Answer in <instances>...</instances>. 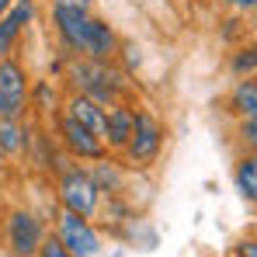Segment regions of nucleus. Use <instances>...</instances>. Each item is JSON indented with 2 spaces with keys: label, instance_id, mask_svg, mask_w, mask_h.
Returning a JSON list of instances; mask_svg holds the SVG:
<instances>
[{
  "label": "nucleus",
  "instance_id": "24",
  "mask_svg": "<svg viewBox=\"0 0 257 257\" xmlns=\"http://www.w3.org/2000/svg\"><path fill=\"white\" fill-rule=\"evenodd\" d=\"M52 7H77V11H90L94 0H49Z\"/></svg>",
  "mask_w": 257,
  "mask_h": 257
},
{
  "label": "nucleus",
  "instance_id": "20",
  "mask_svg": "<svg viewBox=\"0 0 257 257\" xmlns=\"http://www.w3.org/2000/svg\"><path fill=\"white\" fill-rule=\"evenodd\" d=\"M226 257H257V233H243V236H236Z\"/></svg>",
  "mask_w": 257,
  "mask_h": 257
},
{
  "label": "nucleus",
  "instance_id": "2",
  "mask_svg": "<svg viewBox=\"0 0 257 257\" xmlns=\"http://www.w3.org/2000/svg\"><path fill=\"white\" fill-rule=\"evenodd\" d=\"M49 233H52V226H49L45 212L32 209V205L14 202L0 212V243L14 257H35Z\"/></svg>",
  "mask_w": 257,
  "mask_h": 257
},
{
  "label": "nucleus",
  "instance_id": "18",
  "mask_svg": "<svg viewBox=\"0 0 257 257\" xmlns=\"http://www.w3.org/2000/svg\"><path fill=\"white\" fill-rule=\"evenodd\" d=\"M229 73L240 80V77H257V42L240 45L233 56H229Z\"/></svg>",
  "mask_w": 257,
  "mask_h": 257
},
{
  "label": "nucleus",
  "instance_id": "10",
  "mask_svg": "<svg viewBox=\"0 0 257 257\" xmlns=\"http://www.w3.org/2000/svg\"><path fill=\"white\" fill-rule=\"evenodd\" d=\"M87 21H90V11H77V7H52V28H56V39H59V45H63L70 56H80Z\"/></svg>",
  "mask_w": 257,
  "mask_h": 257
},
{
  "label": "nucleus",
  "instance_id": "21",
  "mask_svg": "<svg viewBox=\"0 0 257 257\" xmlns=\"http://www.w3.org/2000/svg\"><path fill=\"white\" fill-rule=\"evenodd\" d=\"M118 52H125V56H122V70H125L128 77H132V73L139 70V63H143V56H139V45H136V42H122V45H118Z\"/></svg>",
  "mask_w": 257,
  "mask_h": 257
},
{
  "label": "nucleus",
  "instance_id": "25",
  "mask_svg": "<svg viewBox=\"0 0 257 257\" xmlns=\"http://www.w3.org/2000/svg\"><path fill=\"white\" fill-rule=\"evenodd\" d=\"M7 7H11V0H0V18L7 14Z\"/></svg>",
  "mask_w": 257,
  "mask_h": 257
},
{
  "label": "nucleus",
  "instance_id": "8",
  "mask_svg": "<svg viewBox=\"0 0 257 257\" xmlns=\"http://www.w3.org/2000/svg\"><path fill=\"white\" fill-rule=\"evenodd\" d=\"M32 21H35V0H11L7 14L0 18V56H11L18 49Z\"/></svg>",
  "mask_w": 257,
  "mask_h": 257
},
{
  "label": "nucleus",
  "instance_id": "16",
  "mask_svg": "<svg viewBox=\"0 0 257 257\" xmlns=\"http://www.w3.org/2000/svg\"><path fill=\"white\" fill-rule=\"evenodd\" d=\"M226 111L240 118H257V77H240L226 94Z\"/></svg>",
  "mask_w": 257,
  "mask_h": 257
},
{
  "label": "nucleus",
  "instance_id": "26",
  "mask_svg": "<svg viewBox=\"0 0 257 257\" xmlns=\"http://www.w3.org/2000/svg\"><path fill=\"white\" fill-rule=\"evenodd\" d=\"M0 257H14V254H11V250H7V247H4V243H0Z\"/></svg>",
  "mask_w": 257,
  "mask_h": 257
},
{
  "label": "nucleus",
  "instance_id": "4",
  "mask_svg": "<svg viewBox=\"0 0 257 257\" xmlns=\"http://www.w3.org/2000/svg\"><path fill=\"white\" fill-rule=\"evenodd\" d=\"M164 143H167V128H164V122H160L153 111L136 108V128H132V136H128L125 150H122L118 157L125 160V167H128L132 174L150 171V167L160 160Z\"/></svg>",
  "mask_w": 257,
  "mask_h": 257
},
{
  "label": "nucleus",
  "instance_id": "28",
  "mask_svg": "<svg viewBox=\"0 0 257 257\" xmlns=\"http://www.w3.org/2000/svg\"><path fill=\"white\" fill-rule=\"evenodd\" d=\"M0 212H4V209H0Z\"/></svg>",
  "mask_w": 257,
  "mask_h": 257
},
{
  "label": "nucleus",
  "instance_id": "1",
  "mask_svg": "<svg viewBox=\"0 0 257 257\" xmlns=\"http://www.w3.org/2000/svg\"><path fill=\"white\" fill-rule=\"evenodd\" d=\"M66 77H70V87L77 94H87L101 104H115V101H122V94L132 90L125 70L115 66V63H104V59L73 56L66 63Z\"/></svg>",
  "mask_w": 257,
  "mask_h": 257
},
{
  "label": "nucleus",
  "instance_id": "6",
  "mask_svg": "<svg viewBox=\"0 0 257 257\" xmlns=\"http://www.w3.org/2000/svg\"><path fill=\"white\" fill-rule=\"evenodd\" d=\"M28 111H32V77L25 63L14 52L0 56V118L25 122Z\"/></svg>",
  "mask_w": 257,
  "mask_h": 257
},
{
  "label": "nucleus",
  "instance_id": "5",
  "mask_svg": "<svg viewBox=\"0 0 257 257\" xmlns=\"http://www.w3.org/2000/svg\"><path fill=\"white\" fill-rule=\"evenodd\" d=\"M52 233L63 240V247L73 257H104L101 226L90 215L70 212V209H59L56 205V212H52Z\"/></svg>",
  "mask_w": 257,
  "mask_h": 257
},
{
  "label": "nucleus",
  "instance_id": "3",
  "mask_svg": "<svg viewBox=\"0 0 257 257\" xmlns=\"http://www.w3.org/2000/svg\"><path fill=\"white\" fill-rule=\"evenodd\" d=\"M52 195H56V205H59V209L90 215V219H97L101 205H104V195H101V188H97L90 167H87V164H77V160H70L63 171L56 174Z\"/></svg>",
  "mask_w": 257,
  "mask_h": 257
},
{
  "label": "nucleus",
  "instance_id": "14",
  "mask_svg": "<svg viewBox=\"0 0 257 257\" xmlns=\"http://www.w3.org/2000/svg\"><path fill=\"white\" fill-rule=\"evenodd\" d=\"M233 188L236 195L257 209V150H240L233 160Z\"/></svg>",
  "mask_w": 257,
  "mask_h": 257
},
{
  "label": "nucleus",
  "instance_id": "22",
  "mask_svg": "<svg viewBox=\"0 0 257 257\" xmlns=\"http://www.w3.org/2000/svg\"><path fill=\"white\" fill-rule=\"evenodd\" d=\"M35 257H73V254L63 247V240H59L56 233H49V236H45V243L39 247V254H35Z\"/></svg>",
  "mask_w": 257,
  "mask_h": 257
},
{
  "label": "nucleus",
  "instance_id": "13",
  "mask_svg": "<svg viewBox=\"0 0 257 257\" xmlns=\"http://www.w3.org/2000/svg\"><path fill=\"white\" fill-rule=\"evenodd\" d=\"M63 111L70 115V118H77L80 125L94 128L101 139H104V115H108V104H101V101H94V97H87V94H70L66 97V104H63Z\"/></svg>",
  "mask_w": 257,
  "mask_h": 257
},
{
  "label": "nucleus",
  "instance_id": "11",
  "mask_svg": "<svg viewBox=\"0 0 257 257\" xmlns=\"http://www.w3.org/2000/svg\"><path fill=\"white\" fill-rule=\"evenodd\" d=\"M87 167H90V174H94V181H97V188H101L104 198H122L128 191L132 171L125 167V160H122L118 153H108L104 160H94V164H87Z\"/></svg>",
  "mask_w": 257,
  "mask_h": 257
},
{
  "label": "nucleus",
  "instance_id": "12",
  "mask_svg": "<svg viewBox=\"0 0 257 257\" xmlns=\"http://www.w3.org/2000/svg\"><path fill=\"white\" fill-rule=\"evenodd\" d=\"M132 128H136V108L128 101L108 104V115H104V143H108L111 153H122L125 150Z\"/></svg>",
  "mask_w": 257,
  "mask_h": 257
},
{
  "label": "nucleus",
  "instance_id": "9",
  "mask_svg": "<svg viewBox=\"0 0 257 257\" xmlns=\"http://www.w3.org/2000/svg\"><path fill=\"white\" fill-rule=\"evenodd\" d=\"M118 45H122V39L115 35V28H111L104 18H94V14H90L87 32H84V45H80V56L115 63V59H118Z\"/></svg>",
  "mask_w": 257,
  "mask_h": 257
},
{
  "label": "nucleus",
  "instance_id": "7",
  "mask_svg": "<svg viewBox=\"0 0 257 257\" xmlns=\"http://www.w3.org/2000/svg\"><path fill=\"white\" fill-rule=\"evenodd\" d=\"M56 139H59L63 153H66L70 160H77V164H94V160H104V157L111 153L108 143H104L94 128L80 125V122L70 118L66 111L56 118Z\"/></svg>",
  "mask_w": 257,
  "mask_h": 257
},
{
  "label": "nucleus",
  "instance_id": "17",
  "mask_svg": "<svg viewBox=\"0 0 257 257\" xmlns=\"http://www.w3.org/2000/svg\"><path fill=\"white\" fill-rule=\"evenodd\" d=\"M63 104L66 101H59V87L52 84V80H32V108L42 115V118H49V122H56L59 115H63Z\"/></svg>",
  "mask_w": 257,
  "mask_h": 257
},
{
  "label": "nucleus",
  "instance_id": "19",
  "mask_svg": "<svg viewBox=\"0 0 257 257\" xmlns=\"http://www.w3.org/2000/svg\"><path fill=\"white\" fill-rule=\"evenodd\" d=\"M236 143H240V150H257V118L236 122Z\"/></svg>",
  "mask_w": 257,
  "mask_h": 257
},
{
  "label": "nucleus",
  "instance_id": "23",
  "mask_svg": "<svg viewBox=\"0 0 257 257\" xmlns=\"http://www.w3.org/2000/svg\"><path fill=\"white\" fill-rule=\"evenodd\" d=\"M229 11H236V14H250V11H257V0H222Z\"/></svg>",
  "mask_w": 257,
  "mask_h": 257
},
{
  "label": "nucleus",
  "instance_id": "15",
  "mask_svg": "<svg viewBox=\"0 0 257 257\" xmlns=\"http://www.w3.org/2000/svg\"><path fill=\"white\" fill-rule=\"evenodd\" d=\"M32 146V125L28 118L18 122V118H0V157L4 160H18L25 157Z\"/></svg>",
  "mask_w": 257,
  "mask_h": 257
},
{
  "label": "nucleus",
  "instance_id": "27",
  "mask_svg": "<svg viewBox=\"0 0 257 257\" xmlns=\"http://www.w3.org/2000/svg\"><path fill=\"white\" fill-rule=\"evenodd\" d=\"M0 160H4V157H0Z\"/></svg>",
  "mask_w": 257,
  "mask_h": 257
}]
</instances>
